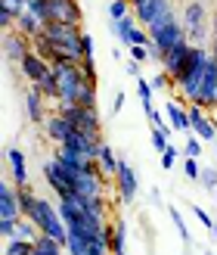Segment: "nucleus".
Wrapping results in <instances>:
<instances>
[{
  "label": "nucleus",
  "instance_id": "nucleus-1",
  "mask_svg": "<svg viewBox=\"0 0 217 255\" xmlns=\"http://www.w3.org/2000/svg\"><path fill=\"white\" fill-rule=\"evenodd\" d=\"M208 59H211V50L199 47V44L189 47V56H186L183 75L177 78V97H180L186 106H193V103L199 106V103H202V81H205Z\"/></svg>",
  "mask_w": 217,
  "mask_h": 255
},
{
  "label": "nucleus",
  "instance_id": "nucleus-2",
  "mask_svg": "<svg viewBox=\"0 0 217 255\" xmlns=\"http://www.w3.org/2000/svg\"><path fill=\"white\" fill-rule=\"evenodd\" d=\"M81 25H66V22H47L44 37L53 47V59H69V62H84L81 53Z\"/></svg>",
  "mask_w": 217,
  "mask_h": 255
},
{
  "label": "nucleus",
  "instance_id": "nucleus-3",
  "mask_svg": "<svg viewBox=\"0 0 217 255\" xmlns=\"http://www.w3.org/2000/svg\"><path fill=\"white\" fill-rule=\"evenodd\" d=\"M50 66H53L56 81H59V97H56V103H81V97L90 91V84H87V78H84L81 62L53 59ZM56 103H53V106H56Z\"/></svg>",
  "mask_w": 217,
  "mask_h": 255
},
{
  "label": "nucleus",
  "instance_id": "nucleus-4",
  "mask_svg": "<svg viewBox=\"0 0 217 255\" xmlns=\"http://www.w3.org/2000/svg\"><path fill=\"white\" fill-rule=\"evenodd\" d=\"M25 218H31L37 227H41V234L53 237V240H59V243L66 246V240H69V224L62 221L59 206H53V202H47L44 196H37V202L31 206V212L25 215Z\"/></svg>",
  "mask_w": 217,
  "mask_h": 255
},
{
  "label": "nucleus",
  "instance_id": "nucleus-5",
  "mask_svg": "<svg viewBox=\"0 0 217 255\" xmlns=\"http://www.w3.org/2000/svg\"><path fill=\"white\" fill-rule=\"evenodd\" d=\"M134 16L140 25H146V28H155V25H168L174 22V6L171 0H140L134 3Z\"/></svg>",
  "mask_w": 217,
  "mask_h": 255
},
{
  "label": "nucleus",
  "instance_id": "nucleus-6",
  "mask_svg": "<svg viewBox=\"0 0 217 255\" xmlns=\"http://www.w3.org/2000/svg\"><path fill=\"white\" fill-rule=\"evenodd\" d=\"M56 112H62L78 131H84V134H93V137H99V109H87V106H81V103H56Z\"/></svg>",
  "mask_w": 217,
  "mask_h": 255
},
{
  "label": "nucleus",
  "instance_id": "nucleus-7",
  "mask_svg": "<svg viewBox=\"0 0 217 255\" xmlns=\"http://www.w3.org/2000/svg\"><path fill=\"white\" fill-rule=\"evenodd\" d=\"M180 25L186 28V37H189V44H199L208 37V22H205V3H199V0H193V3H186L183 9V19Z\"/></svg>",
  "mask_w": 217,
  "mask_h": 255
},
{
  "label": "nucleus",
  "instance_id": "nucleus-8",
  "mask_svg": "<svg viewBox=\"0 0 217 255\" xmlns=\"http://www.w3.org/2000/svg\"><path fill=\"white\" fill-rule=\"evenodd\" d=\"M149 34H152V44L161 50V59H164V53H171L177 44L189 41V37H186V28H183L177 19L168 22V25H155V28H149Z\"/></svg>",
  "mask_w": 217,
  "mask_h": 255
},
{
  "label": "nucleus",
  "instance_id": "nucleus-9",
  "mask_svg": "<svg viewBox=\"0 0 217 255\" xmlns=\"http://www.w3.org/2000/svg\"><path fill=\"white\" fill-rule=\"evenodd\" d=\"M74 193L84 199H106L109 193V177L103 171H84L74 184Z\"/></svg>",
  "mask_w": 217,
  "mask_h": 255
},
{
  "label": "nucleus",
  "instance_id": "nucleus-10",
  "mask_svg": "<svg viewBox=\"0 0 217 255\" xmlns=\"http://www.w3.org/2000/svg\"><path fill=\"white\" fill-rule=\"evenodd\" d=\"M115 190H118L121 202H134V196L140 193L137 171L131 168V162H127V159H121V162H118V174H115Z\"/></svg>",
  "mask_w": 217,
  "mask_h": 255
},
{
  "label": "nucleus",
  "instance_id": "nucleus-11",
  "mask_svg": "<svg viewBox=\"0 0 217 255\" xmlns=\"http://www.w3.org/2000/svg\"><path fill=\"white\" fill-rule=\"evenodd\" d=\"M186 112H189V128L196 131V137H202V140H217V125L211 122V112L205 109V106H186Z\"/></svg>",
  "mask_w": 217,
  "mask_h": 255
},
{
  "label": "nucleus",
  "instance_id": "nucleus-12",
  "mask_svg": "<svg viewBox=\"0 0 217 255\" xmlns=\"http://www.w3.org/2000/svg\"><path fill=\"white\" fill-rule=\"evenodd\" d=\"M84 12L78 0H50V22H66V25H81Z\"/></svg>",
  "mask_w": 217,
  "mask_h": 255
},
{
  "label": "nucleus",
  "instance_id": "nucleus-13",
  "mask_svg": "<svg viewBox=\"0 0 217 255\" xmlns=\"http://www.w3.org/2000/svg\"><path fill=\"white\" fill-rule=\"evenodd\" d=\"M3 53L9 62H22L25 56L31 53V37H25L19 28H9L3 34Z\"/></svg>",
  "mask_w": 217,
  "mask_h": 255
},
{
  "label": "nucleus",
  "instance_id": "nucleus-14",
  "mask_svg": "<svg viewBox=\"0 0 217 255\" xmlns=\"http://www.w3.org/2000/svg\"><path fill=\"white\" fill-rule=\"evenodd\" d=\"M189 41H183V44H177L171 53H164V59H161V66H164V72L171 75V81H174V91H177V78L183 75V66H186V56H189Z\"/></svg>",
  "mask_w": 217,
  "mask_h": 255
},
{
  "label": "nucleus",
  "instance_id": "nucleus-15",
  "mask_svg": "<svg viewBox=\"0 0 217 255\" xmlns=\"http://www.w3.org/2000/svg\"><path fill=\"white\" fill-rule=\"evenodd\" d=\"M0 218H22V206H19V187L12 181L0 184Z\"/></svg>",
  "mask_w": 217,
  "mask_h": 255
},
{
  "label": "nucleus",
  "instance_id": "nucleus-16",
  "mask_svg": "<svg viewBox=\"0 0 217 255\" xmlns=\"http://www.w3.org/2000/svg\"><path fill=\"white\" fill-rule=\"evenodd\" d=\"M44 131H47V137L53 140L56 146H62L66 140L72 137V131H74V125L62 116V112H53V116H47V122H44Z\"/></svg>",
  "mask_w": 217,
  "mask_h": 255
},
{
  "label": "nucleus",
  "instance_id": "nucleus-17",
  "mask_svg": "<svg viewBox=\"0 0 217 255\" xmlns=\"http://www.w3.org/2000/svg\"><path fill=\"white\" fill-rule=\"evenodd\" d=\"M19 69H22V75H25V78H28L31 84H37V81H44L47 75H50V62L41 59V56H37L34 50H31V53L19 62Z\"/></svg>",
  "mask_w": 217,
  "mask_h": 255
},
{
  "label": "nucleus",
  "instance_id": "nucleus-18",
  "mask_svg": "<svg viewBox=\"0 0 217 255\" xmlns=\"http://www.w3.org/2000/svg\"><path fill=\"white\" fill-rule=\"evenodd\" d=\"M6 159H9V181L16 187H28V165H25V152L9 146L6 149Z\"/></svg>",
  "mask_w": 217,
  "mask_h": 255
},
{
  "label": "nucleus",
  "instance_id": "nucleus-19",
  "mask_svg": "<svg viewBox=\"0 0 217 255\" xmlns=\"http://www.w3.org/2000/svg\"><path fill=\"white\" fill-rule=\"evenodd\" d=\"M164 116H168L174 131L193 134V128H189V112L183 109V100H168V103H164Z\"/></svg>",
  "mask_w": 217,
  "mask_h": 255
},
{
  "label": "nucleus",
  "instance_id": "nucleus-20",
  "mask_svg": "<svg viewBox=\"0 0 217 255\" xmlns=\"http://www.w3.org/2000/svg\"><path fill=\"white\" fill-rule=\"evenodd\" d=\"M44 100H47V97H44V94L31 84V87H28V94H25V112H28V119H31L34 125H44V122H47Z\"/></svg>",
  "mask_w": 217,
  "mask_h": 255
},
{
  "label": "nucleus",
  "instance_id": "nucleus-21",
  "mask_svg": "<svg viewBox=\"0 0 217 255\" xmlns=\"http://www.w3.org/2000/svg\"><path fill=\"white\" fill-rule=\"evenodd\" d=\"M44 177H47V184H50V190H53L56 196H69V193H72V187L66 184V177H62L56 159H47V162H44Z\"/></svg>",
  "mask_w": 217,
  "mask_h": 255
},
{
  "label": "nucleus",
  "instance_id": "nucleus-22",
  "mask_svg": "<svg viewBox=\"0 0 217 255\" xmlns=\"http://www.w3.org/2000/svg\"><path fill=\"white\" fill-rule=\"evenodd\" d=\"M118 162H121V156H115V149L106 143H99V156H96V165H99V171H103L109 181H115V174H118Z\"/></svg>",
  "mask_w": 217,
  "mask_h": 255
},
{
  "label": "nucleus",
  "instance_id": "nucleus-23",
  "mask_svg": "<svg viewBox=\"0 0 217 255\" xmlns=\"http://www.w3.org/2000/svg\"><path fill=\"white\" fill-rule=\"evenodd\" d=\"M44 25H47V22H41V19H37L34 12H28V9H25L22 16L16 19V28H19L25 37H37V34H44Z\"/></svg>",
  "mask_w": 217,
  "mask_h": 255
},
{
  "label": "nucleus",
  "instance_id": "nucleus-24",
  "mask_svg": "<svg viewBox=\"0 0 217 255\" xmlns=\"http://www.w3.org/2000/svg\"><path fill=\"white\" fill-rule=\"evenodd\" d=\"M137 16H134V12H131V16H124V19H112V34L115 37H118V41L121 44H127V37H131V31L137 28Z\"/></svg>",
  "mask_w": 217,
  "mask_h": 255
},
{
  "label": "nucleus",
  "instance_id": "nucleus-25",
  "mask_svg": "<svg viewBox=\"0 0 217 255\" xmlns=\"http://www.w3.org/2000/svg\"><path fill=\"white\" fill-rule=\"evenodd\" d=\"M34 255H66V246H62L59 240L41 234V237H37V243H34Z\"/></svg>",
  "mask_w": 217,
  "mask_h": 255
},
{
  "label": "nucleus",
  "instance_id": "nucleus-26",
  "mask_svg": "<svg viewBox=\"0 0 217 255\" xmlns=\"http://www.w3.org/2000/svg\"><path fill=\"white\" fill-rule=\"evenodd\" d=\"M124 243H127V227H124V221H112V240H109L112 255H127L124 252Z\"/></svg>",
  "mask_w": 217,
  "mask_h": 255
},
{
  "label": "nucleus",
  "instance_id": "nucleus-27",
  "mask_svg": "<svg viewBox=\"0 0 217 255\" xmlns=\"http://www.w3.org/2000/svg\"><path fill=\"white\" fill-rule=\"evenodd\" d=\"M3 255H34V243L31 240H22V237H12V240H6Z\"/></svg>",
  "mask_w": 217,
  "mask_h": 255
},
{
  "label": "nucleus",
  "instance_id": "nucleus-28",
  "mask_svg": "<svg viewBox=\"0 0 217 255\" xmlns=\"http://www.w3.org/2000/svg\"><path fill=\"white\" fill-rule=\"evenodd\" d=\"M16 237H22V240H31V243H37V237H41V227H37L31 218H19V227H16Z\"/></svg>",
  "mask_w": 217,
  "mask_h": 255
},
{
  "label": "nucleus",
  "instance_id": "nucleus-29",
  "mask_svg": "<svg viewBox=\"0 0 217 255\" xmlns=\"http://www.w3.org/2000/svg\"><path fill=\"white\" fill-rule=\"evenodd\" d=\"M152 91H155V87H152V81H146V78H137V94H140V100H143V112L149 116L152 109Z\"/></svg>",
  "mask_w": 217,
  "mask_h": 255
},
{
  "label": "nucleus",
  "instance_id": "nucleus-30",
  "mask_svg": "<svg viewBox=\"0 0 217 255\" xmlns=\"http://www.w3.org/2000/svg\"><path fill=\"white\" fill-rule=\"evenodd\" d=\"M87 243H90L87 237L69 234V240H66V255H87Z\"/></svg>",
  "mask_w": 217,
  "mask_h": 255
},
{
  "label": "nucleus",
  "instance_id": "nucleus-31",
  "mask_svg": "<svg viewBox=\"0 0 217 255\" xmlns=\"http://www.w3.org/2000/svg\"><path fill=\"white\" fill-rule=\"evenodd\" d=\"M131 12H134L131 0H112V3H109V16L112 19H124V16H131Z\"/></svg>",
  "mask_w": 217,
  "mask_h": 255
},
{
  "label": "nucleus",
  "instance_id": "nucleus-32",
  "mask_svg": "<svg viewBox=\"0 0 217 255\" xmlns=\"http://www.w3.org/2000/svg\"><path fill=\"white\" fill-rule=\"evenodd\" d=\"M168 215H171V221H174V227H177V237H180L183 243H189V227H186V221H183V215L177 212L174 206H168Z\"/></svg>",
  "mask_w": 217,
  "mask_h": 255
},
{
  "label": "nucleus",
  "instance_id": "nucleus-33",
  "mask_svg": "<svg viewBox=\"0 0 217 255\" xmlns=\"http://www.w3.org/2000/svg\"><path fill=\"white\" fill-rule=\"evenodd\" d=\"M28 12H34L41 22H50V0H28Z\"/></svg>",
  "mask_w": 217,
  "mask_h": 255
},
{
  "label": "nucleus",
  "instance_id": "nucleus-34",
  "mask_svg": "<svg viewBox=\"0 0 217 255\" xmlns=\"http://www.w3.org/2000/svg\"><path fill=\"white\" fill-rule=\"evenodd\" d=\"M177 156H180V149H177V146L171 143L168 149H164V152H161V168H164V171H171V168H174V165H177Z\"/></svg>",
  "mask_w": 217,
  "mask_h": 255
},
{
  "label": "nucleus",
  "instance_id": "nucleus-35",
  "mask_svg": "<svg viewBox=\"0 0 217 255\" xmlns=\"http://www.w3.org/2000/svg\"><path fill=\"white\" fill-rule=\"evenodd\" d=\"M81 69H84L87 84H90V87H99V78H96V62H93V59H84V62H81Z\"/></svg>",
  "mask_w": 217,
  "mask_h": 255
},
{
  "label": "nucleus",
  "instance_id": "nucleus-36",
  "mask_svg": "<svg viewBox=\"0 0 217 255\" xmlns=\"http://www.w3.org/2000/svg\"><path fill=\"white\" fill-rule=\"evenodd\" d=\"M152 87H155V91H171V87H174V81H171V75L168 72H158V75H152Z\"/></svg>",
  "mask_w": 217,
  "mask_h": 255
},
{
  "label": "nucleus",
  "instance_id": "nucleus-37",
  "mask_svg": "<svg viewBox=\"0 0 217 255\" xmlns=\"http://www.w3.org/2000/svg\"><path fill=\"white\" fill-rule=\"evenodd\" d=\"M152 146H155L158 152H164V149L171 146V140H168V134H164L161 128H152Z\"/></svg>",
  "mask_w": 217,
  "mask_h": 255
},
{
  "label": "nucleus",
  "instance_id": "nucleus-38",
  "mask_svg": "<svg viewBox=\"0 0 217 255\" xmlns=\"http://www.w3.org/2000/svg\"><path fill=\"white\" fill-rule=\"evenodd\" d=\"M183 152H186L189 159H199V156H202V137H193V134H189V140H186Z\"/></svg>",
  "mask_w": 217,
  "mask_h": 255
},
{
  "label": "nucleus",
  "instance_id": "nucleus-39",
  "mask_svg": "<svg viewBox=\"0 0 217 255\" xmlns=\"http://www.w3.org/2000/svg\"><path fill=\"white\" fill-rule=\"evenodd\" d=\"M199 184L214 193V190H217V168H202V181Z\"/></svg>",
  "mask_w": 217,
  "mask_h": 255
},
{
  "label": "nucleus",
  "instance_id": "nucleus-40",
  "mask_svg": "<svg viewBox=\"0 0 217 255\" xmlns=\"http://www.w3.org/2000/svg\"><path fill=\"white\" fill-rule=\"evenodd\" d=\"M183 171H186V177H189V181H196V184L202 181V168H199V162H196V159H189V156H186V162H183Z\"/></svg>",
  "mask_w": 217,
  "mask_h": 255
},
{
  "label": "nucleus",
  "instance_id": "nucleus-41",
  "mask_svg": "<svg viewBox=\"0 0 217 255\" xmlns=\"http://www.w3.org/2000/svg\"><path fill=\"white\" fill-rule=\"evenodd\" d=\"M16 227H19V218H0V234H3V240L16 237Z\"/></svg>",
  "mask_w": 217,
  "mask_h": 255
},
{
  "label": "nucleus",
  "instance_id": "nucleus-42",
  "mask_svg": "<svg viewBox=\"0 0 217 255\" xmlns=\"http://www.w3.org/2000/svg\"><path fill=\"white\" fill-rule=\"evenodd\" d=\"M0 6L9 9V12H16V16H22V12L28 9V0H0Z\"/></svg>",
  "mask_w": 217,
  "mask_h": 255
},
{
  "label": "nucleus",
  "instance_id": "nucleus-43",
  "mask_svg": "<svg viewBox=\"0 0 217 255\" xmlns=\"http://www.w3.org/2000/svg\"><path fill=\"white\" fill-rule=\"evenodd\" d=\"M127 53H131V59H137V62H149L152 56H149V47H140V44H131L127 47Z\"/></svg>",
  "mask_w": 217,
  "mask_h": 255
},
{
  "label": "nucleus",
  "instance_id": "nucleus-44",
  "mask_svg": "<svg viewBox=\"0 0 217 255\" xmlns=\"http://www.w3.org/2000/svg\"><path fill=\"white\" fill-rule=\"evenodd\" d=\"M81 53H84V59H93V56H96V53H93V37L87 34V31L81 34Z\"/></svg>",
  "mask_w": 217,
  "mask_h": 255
},
{
  "label": "nucleus",
  "instance_id": "nucleus-45",
  "mask_svg": "<svg viewBox=\"0 0 217 255\" xmlns=\"http://www.w3.org/2000/svg\"><path fill=\"white\" fill-rule=\"evenodd\" d=\"M193 215H196V218H199L202 224H205V227H211V231H214V221H211V215H208L205 209H199L196 202H193Z\"/></svg>",
  "mask_w": 217,
  "mask_h": 255
},
{
  "label": "nucleus",
  "instance_id": "nucleus-46",
  "mask_svg": "<svg viewBox=\"0 0 217 255\" xmlns=\"http://www.w3.org/2000/svg\"><path fill=\"white\" fill-rule=\"evenodd\" d=\"M140 72H143V62H137V59L127 62V75H131V78H140Z\"/></svg>",
  "mask_w": 217,
  "mask_h": 255
},
{
  "label": "nucleus",
  "instance_id": "nucleus-47",
  "mask_svg": "<svg viewBox=\"0 0 217 255\" xmlns=\"http://www.w3.org/2000/svg\"><path fill=\"white\" fill-rule=\"evenodd\" d=\"M124 100H127V97H124V91H118V94H115V103H112V112H121V109H124Z\"/></svg>",
  "mask_w": 217,
  "mask_h": 255
},
{
  "label": "nucleus",
  "instance_id": "nucleus-48",
  "mask_svg": "<svg viewBox=\"0 0 217 255\" xmlns=\"http://www.w3.org/2000/svg\"><path fill=\"white\" fill-rule=\"evenodd\" d=\"M211 56L217 59V16H214V34H211Z\"/></svg>",
  "mask_w": 217,
  "mask_h": 255
},
{
  "label": "nucleus",
  "instance_id": "nucleus-49",
  "mask_svg": "<svg viewBox=\"0 0 217 255\" xmlns=\"http://www.w3.org/2000/svg\"><path fill=\"white\" fill-rule=\"evenodd\" d=\"M149 199H152V202L158 206V202H161V193H158V190H149Z\"/></svg>",
  "mask_w": 217,
  "mask_h": 255
},
{
  "label": "nucleus",
  "instance_id": "nucleus-50",
  "mask_svg": "<svg viewBox=\"0 0 217 255\" xmlns=\"http://www.w3.org/2000/svg\"><path fill=\"white\" fill-rule=\"evenodd\" d=\"M211 234H214V237H217V221H214V231H211Z\"/></svg>",
  "mask_w": 217,
  "mask_h": 255
},
{
  "label": "nucleus",
  "instance_id": "nucleus-51",
  "mask_svg": "<svg viewBox=\"0 0 217 255\" xmlns=\"http://www.w3.org/2000/svg\"><path fill=\"white\" fill-rule=\"evenodd\" d=\"M131 3H140V0H131Z\"/></svg>",
  "mask_w": 217,
  "mask_h": 255
},
{
  "label": "nucleus",
  "instance_id": "nucleus-52",
  "mask_svg": "<svg viewBox=\"0 0 217 255\" xmlns=\"http://www.w3.org/2000/svg\"><path fill=\"white\" fill-rule=\"evenodd\" d=\"M205 255H214V252H205Z\"/></svg>",
  "mask_w": 217,
  "mask_h": 255
}]
</instances>
